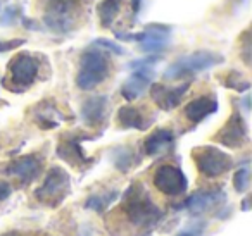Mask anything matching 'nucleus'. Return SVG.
<instances>
[{
	"label": "nucleus",
	"mask_w": 252,
	"mask_h": 236,
	"mask_svg": "<svg viewBox=\"0 0 252 236\" xmlns=\"http://www.w3.org/2000/svg\"><path fill=\"white\" fill-rule=\"evenodd\" d=\"M123 2L125 0H102L98 4V19H100V25L104 28H111V25L114 23V19L119 16L123 9Z\"/></svg>",
	"instance_id": "aec40b11"
},
{
	"label": "nucleus",
	"mask_w": 252,
	"mask_h": 236,
	"mask_svg": "<svg viewBox=\"0 0 252 236\" xmlns=\"http://www.w3.org/2000/svg\"><path fill=\"white\" fill-rule=\"evenodd\" d=\"M87 9V0H45L43 25L56 35L71 33Z\"/></svg>",
	"instance_id": "f03ea898"
},
{
	"label": "nucleus",
	"mask_w": 252,
	"mask_h": 236,
	"mask_svg": "<svg viewBox=\"0 0 252 236\" xmlns=\"http://www.w3.org/2000/svg\"><path fill=\"white\" fill-rule=\"evenodd\" d=\"M116 198H118V191L116 190L105 191V193H102V195H92V197L85 202V207L92 208V210H95V212H104Z\"/></svg>",
	"instance_id": "4be33fe9"
},
{
	"label": "nucleus",
	"mask_w": 252,
	"mask_h": 236,
	"mask_svg": "<svg viewBox=\"0 0 252 236\" xmlns=\"http://www.w3.org/2000/svg\"><path fill=\"white\" fill-rule=\"evenodd\" d=\"M224 57L213 50H197L189 56H183L180 59H176L171 66L166 67V71L162 73L164 80H182V78L192 76L195 73H202L206 69L223 64Z\"/></svg>",
	"instance_id": "20e7f679"
},
{
	"label": "nucleus",
	"mask_w": 252,
	"mask_h": 236,
	"mask_svg": "<svg viewBox=\"0 0 252 236\" xmlns=\"http://www.w3.org/2000/svg\"><path fill=\"white\" fill-rule=\"evenodd\" d=\"M94 45L98 47L100 50H104V52H111V54H116V56H125V52H126L119 43L112 42V40H107V38H97L94 42Z\"/></svg>",
	"instance_id": "a878e982"
},
{
	"label": "nucleus",
	"mask_w": 252,
	"mask_h": 236,
	"mask_svg": "<svg viewBox=\"0 0 252 236\" xmlns=\"http://www.w3.org/2000/svg\"><path fill=\"white\" fill-rule=\"evenodd\" d=\"M11 193H12L11 184H9V183H4V181H0V202L11 197Z\"/></svg>",
	"instance_id": "7c9ffc66"
},
{
	"label": "nucleus",
	"mask_w": 252,
	"mask_h": 236,
	"mask_svg": "<svg viewBox=\"0 0 252 236\" xmlns=\"http://www.w3.org/2000/svg\"><path fill=\"white\" fill-rule=\"evenodd\" d=\"M26 43L25 38L19 40H0V54L2 52H12V50L19 49Z\"/></svg>",
	"instance_id": "c756f323"
},
{
	"label": "nucleus",
	"mask_w": 252,
	"mask_h": 236,
	"mask_svg": "<svg viewBox=\"0 0 252 236\" xmlns=\"http://www.w3.org/2000/svg\"><path fill=\"white\" fill-rule=\"evenodd\" d=\"M57 155L63 160H66L71 166H81L87 164V155L83 153L81 148V140L80 138H66L57 145Z\"/></svg>",
	"instance_id": "6ab92c4d"
},
{
	"label": "nucleus",
	"mask_w": 252,
	"mask_h": 236,
	"mask_svg": "<svg viewBox=\"0 0 252 236\" xmlns=\"http://www.w3.org/2000/svg\"><path fill=\"white\" fill-rule=\"evenodd\" d=\"M42 60L35 54L19 52L9 62V78L5 87L12 91H25L38 80Z\"/></svg>",
	"instance_id": "39448f33"
},
{
	"label": "nucleus",
	"mask_w": 252,
	"mask_h": 236,
	"mask_svg": "<svg viewBox=\"0 0 252 236\" xmlns=\"http://www.w3.org/2000/svg\"><path fill=\"white\" fill-rule=\"evenodd\" d=\"M18 18H19V7L18 5H9V7L2 12V16H0V26L12 25V23L18 21Z\"/></svg>",
	"instance_id": "bb28decb"
},
{
	"label": "nucleus",
	"mask_w": 252,
	"mask_h": 236,
	"mask_svg": "<svg viewBox=\"0 0 252 236\" xmlns=\"http://www.w3.org/2000/svg\"><path fill=\"white\" fill-rule=\"evenodd\" d=\"M114 164L118 169L121 171H128L131 167V164H133V153H131V150L125 148V147H121V148H118L114 152Z\"/></svg>",
	"instance_id": "b1692460"
},
{
	"label": "nucleus",
	"mask_w": 252,
	"mask_h": 236,
	"mask_svg": "<svg viewBox=\"0 0 252 236\" xmlns=\"http://www.w3.org/2000/svg\"><path fill=\"white\" fill-rule=\"evenodd\" d=\"M169 35H171V26L162 25V23H152L145 26L142 31L140 49L145 54H161L168 47Z\"/></svg>",
	"instance_id": "f8f14e48"
},
{
	"label": "nucleus",
	"mask_w": 252,
	"mask_h": 236,
	"mask_svg": "<svg viewBox=\"0 0 252 236\" xmlns=\"http://www.w3.org/2000/svg\"><path fill=\"white\" fill-rule=\"evenodd\" d=\"M178 236H195V233L193 231H183V233H180Z\"/></svg>",
	"instance_id": "72a5a7b5"
},
{
	"label": "nucleus",
	"mask_w": 252,
	"mask_h": 236,
	"mask_svg": "<svg viewBox=\"0 0 252 236\" xmlns=\"http://www.w3.org/2000/svg\"><path fill=\"white\" fill-rule=\"evenodd\" d=\"M131 2V11H133V14L137 16L138 12H140V7H142V0H130Z\"/></svg>",
	"instance_id": "2f4dec72"
},
{
	"label": "nucleus",
	"mask_w": 252,
	"mask_h": 236,
	"mask_svg": "<svg viewBox=\"0 0 252 236\" xmlns=\"http://www.w3.org/2000/svg\"><path fill=\"white\" fill-rule=\"evenodd\" d=\"M223 85L226 88H230V90L238 91V93H244V91H247L251 88V83L238 71H228L223 78Z\"/></svg>",
	"instance_id": "5701e85b"
},
{
	"label": "nucleus",
	"mask_w": 252,
	"mask_h": 236,
	"mask_svg": "<svg viewBox=\"0 0 252 236\" xmlns=\"http://www.w3.org/2000/svg\"><path fill=\"white\" fill-rule=\"evenodd\" d=\"M152 78H154V74H152L151 67L133 69V74H131L121 87L123 98H126L128 102H133V100H137V98H140L142 95L145 93V90L152 85Z\"/></svg>",
	"instance_id": "2eb2a0df"
},
{
	"label": "nucleus",
	"mask_w": 252,
	"mask_h": 236,
	"mask_svg": "<svg viewBox=\"0 0 252 236\" xmlns=\"http://www.w3.org/2000/svg\"><path fill=\"white\" fill-rule=\"evenodd\" d=\"M154 186L161 193L168 195V197H178V195L187 191L189 179H187V176L183 174V171L180 167L171 166V164H164V166L156 169Z\"/></svg>",
	"instance_id": "6e6552de"
},
{
	"label": "nucleus",
	"mask_w": 252,
	"mask_h": 236,
	"mask_svg": "<svg viewBox=\"0 0 252 236\" xmlns=\"http://www.w3.org/2000/svg\"><path fill=\"white\" fill-rule=\"evenodd\" d=\"M109 112V100L105 95H94L81 105V119L88 128H97L104 124Z\"/></svg>",
	"instance_id": "4468645a"
},
{
	"label": "nucleus",
	"mask_w": 252,
	"mask_h": 236,
	"mask_svg": "<svg viewBox=\"0 0 252 236\" xmlns=\"http://www.w3.org/2000/svg\"><path fill=\"white\" fill-rule=\"evenodd\" d=\"M118 122L125 129H138L145 131L152 124V118L135 105H123L118 111Z\"/></svg>",
	"instance_id": "dca6fc26"
},
{
	"label": "nucleus",
	"mask_w": 252,
	"mask_h": 236,
	"mask_svg": "<svg viewBox=\"0 0 252 236\" xmlns=\"http://www.w3.org/2000/svg\"><path fill=\"white\" fill-rule=\"evenodd\" d=\"M226 200V193L220 188L213 190H200L192 193L185 202L182 204V208L192 212V214H204L211 208L218 207Z\"/></svg>",
	"instance_id": "ddd939ff"
},
{
	"label": "nucleus",
	"mask_w": 252,
	"mask_h": 236,
	"mask_svg": "<svg viewBox=\"0 0 252 236\" xmlns=\"http://www.w3.org/2000/svg\"><path fill=\"white\" fill-rule=\"evenodd\" d=\"M42 159L38 155H25L9 162V166L5 167V174L16 177L21 184H28L42 174Z\"/></svg>",
	"instance_id": "9b49d317"
},
{
	"label": "nucleus",
	"mask_w": 252,
	"mask_h": 236,
	"mask_svg": "<svg viewBox=\"0 0 252 236\" xmlns=\"http://www.w3.org/2000/svg\"><path fill=\"white\" fill-rule=\"evenodd\" d=\"M57 116H61V112L57 111L56 107H50V105L45 104V102H43L35 112L36 122H38L42 128H56V126L59 124Z\"/></svg>",
	"instance_id": "412c9836"
},
{
	"label": "nucleus",
	"mask_w": 252,
	"mask_h": 236,
	"mask_svg": "<svg viewBox=\"0 0 252 236\" xmlns=\"http://www.w3.org/2000/svg\"><path fill=\"white\" fill-rule=\"evenodd\" d=\"M218 111V100L214 95H202L193 98L192 102L185 105V118L190 122H200L207 116L214 114Z\"/></svg>",
	"instance_id": "f3484780"
},
{
	"label": "nucleus",
	"mask_w": 252,
	"mask_h": 236,
	"mask_svg": "<svg viewBox=\"0 0 252 236\" xmlns=\"http://www.w3.org/2000/svg\"><path fill=\"white\" fill-rule=\"evenodd\" d=\"M69 188H71L69 174H67L63 167L54 166L49 169L42 186L35 191V197H36V200H40L42 204L59 205L61 202L66 198V195L69 193Z\"/></svg>",
	"instance_id": "0eeeda50"
},
{
	"label": "nucleus",
	"mask_w": 252,
	"mask_h": 236,
	"mask_svg": "<svg viewBox=\"0 0 252 236\" xmlns=\"http://www.w3.org/2000/svg\"><path fill=\"white\" fill-rule=\"evenodd\" d=\"M242 208H244V210H249V198H245L244 200V207Z\"/></svg>",
	"instance_id": "f704fd0d"
},
{
	"label": "nucleus",
	"mask_w": 252,
	"mask_h": 236,
	"mask_svg": "<svg viewBox=\"0 0 252 236\" xmlns=\"http://www.w3.org/2000/svg\"><path fill=\"white\" fill-rule=\"evenodd\" d=\"M247 140H249L247 122L242 118L240 112H233L230 116V119L226 121V124L216 135V142L228 147V148H240V147H244L247 143Z\"/></svg>",
	"instance_id": "1a4fd4ad"
},
{
	"label": "nucleus",
	"mask_w": 252,
	"mask_h": 236,
	"mask_svg": "<svg viewBox=\"0 0 252 236\" xmlns=\"http://www.w3.org/2000/svg\"><path fill=\"white\" fill-rule=\"evenodd\" d=\"M175 143V135L171 129L159 128L156 131H152L147 138L144 140V152L145 155H159V153L169 150Z\"/></svg>",
	"instance_id": "a211bd4d"
},
{
	"label": "nucleus",
	"mask_w": 252,
	"mask_h": 236,
	"mask_svg": "<svg viewBox=\"0 0 252 236\" xmlns=\"http://www.w3.org/2000/svg\"><path fill=\"white\" fill-rule=\"evenodd\" d=\"M190 81H185L182 85H176V87H168V85L156 83L151 85V97L156 102L159 109L162 111H173L182 104L183 97L189 91Z\"/></svg>",
	"instance_id": "9d476101"
},
{
	"label": "nucleus",
	"mask_w": 252,
	"mask_h": 236,
	"mask_svg": "<svg viewBox=\"0 0 252 236\" xmlns=\"http://www.w3.org/2000/svg\"><path fill=\"white\" fill-rule=\"evenodd\" d=\"M249 183H251V173H249V167H238V171L233 176V186L238 193H244L247 191Z\"/></svg>",
	"instance_id": "393cba45"
},
{
	"label": "nucleus",
	"mask_w": 252,
	"mask_h": 236,
	"mask_svg": "<svg viewBox=\"0 0 252 236\" xmlns=\"http://www.w3.org/2000/svg\"><path fill=\"white\" fill-rule=\"evenodd\" d=\"M2 236H26V235H23V233H16V231H11V233H5V235H2Z\"/></svg>",
	"instance_id": "473e14b6"
},
{
	"label": "nucleus",
	"mask_w": 252,
	"mask_h": 236,
	"mask_svg": "<svg viewBox=\"0 0 252 236\" xmlns=\"http://www.w3.org/2000/svg\"><path fill=\"white\" fill-rule=\"evenodd\" d=\"M192 157L199 173L206 177L223 176L233 167V159L230 153L213 145L197 147V148H193Z\"/></svg>",
	"instance_id": "423d86ee"
},
{
	"label": "nucleus",
	"mask_w": 252,
	"mask_h": 236,
	"mask_svg": "<svg viewBox=\"0 0 252 236\" xmlns=\"http://www.w3.org/2000/svg\"><path fill=\"white\" fill-rule=\"evenodd\" d=\"M249 35H251V31L249 30H245L244 35H242V43H240V49H242V57H244V62L251 64V38H249Z\"/></svg>",
	"instance_id": "c85d7f7f"
},
{
	"label": "nucleus",
	"mask_w": 252,
	"mask_h": 236,
	"mask_svg": "<svg viewBox=\"0 0 252 236\" xmlns=\"http://www.w3.org/2000/svg\"><path fill=\"white\" fill-rule=\"evenodd\" d=\"M121 212L128 219L130 224L135 226V229L140 231H152L161 221L162 212L154 204L149 191L144 184L133 183L125 191V197L121 200Z\"/></svg>",
	"instance_id": "f257e3e1"
},
{
	"label": "nucleus",
	"mask_w": 252,
	"mask_h": 236,
	"mask_svg": "<svg viewBox=\"0 0 252 236\" xmlns=\"http://www.w3.org/2000/svg\"><path fill=\"white\" fill-rule=\"evenodd\" d=\"M76 85L80 90L90 91L104 83L111 73V60L107 54L100 49H90L81 54L78 64Z\"/></svg>",
	"instance_id": "7ed1b4c3"
},
{
	"label": "nucleus",
	"mask_w": 252,
	"mask_h": 236,
	"mask_svg": "<svg viewBox=\"0 0 252 236\" xmlns=\"http://www.w3.org/2000/svg\"><path fill=\"white\" fill-rule=\"evenodd\" d=\"M161 60V56H156V54H149V57H144V59H137L130 64L131 69H145V67H152Z\"/></svg>",
	"instance_id": "cd10ccee"
}]
</instances>
